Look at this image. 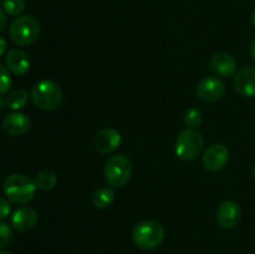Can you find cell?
Here are the masks:
<instances>
[{
    "label": "cell",
    "mask_w": 255,
    "mask_h": 254,
    "mask_svg": "<svg viewBox=\"0 0 255 254\" xmlns=\"http://www.w3.org/2000/svg\"><path fill=\"white\" fill-rule=\"evenodd\" d=\"M29 100V92L24 89H15L7 95L6 106L12 111H17L25 107Z\"/></svg>",
    "instance_id": "e0dca14e"
},
{
    "label": "cell",
    "mask_w": 255,
    "mask_h": 254,
    "mask_svg": "<svg viewBox=\"0 0 255 254\" xmlns=\"http://www.w3.org/2000/svg\"><path fill=\"white\" fill-rule=\"evenodd\" d=\"M115 192L109 187L96 189L91 196V203L97 209H106L114 203Z\"/></svg>",
    "instance_id": "2e32d148"
},
{
    "label": "cell",
    "mask_w": 255,
    "mask_h": 254,
    "mask_svg": "<svg viewBox=\"0 0 255 254\" xmlns=\"http://www.w3.org/2000/svg\"><path fill=\"white\" fill-rule=\"evenodd\" d=\"M209 66L214 75L218 77L232 76L237 71V61L231 54L224 51L216 52L211 57Z\"/></svg>",
    "instance_id": "4fadbf2b"
},
{
    "label": "cell",
    "mask_w": 255,
    "mask_h": 254,
    "mask_svg": "<svg viewBox=\"0 0 255 254\" xmlns=\"http://www.w3.org/2000/svg\"><path fill=\"white\" fill-rule=\"evenodd\" d=\"M184 125L187 126V128H198L202 125L203 121V116H202V112L197 109H189L188 111H186L183 117Z\"/></svg>",
    "instance_id": "d6986e66"
},
{
    "label": "cell",
    "mask_w": 255,
    "mask_h": 254,
    "mask_svg": "<svg viewBox=\"0 0 255 254\" xmlns=\"http://www.w3.org/2000/svg\"><path fill=\"white\" fill-rule=\"evenodd\" d=\"M11 87V76L9 74V70L4 67V65L0 64V95L6 94Z\"/></svg>",
    "instance_id": "44dd1931"
},
{
    "label": "cell",
    "mask_w": 255,
    "mask_h": 254,
    "mask_svg": "<svg viewBox=\"0 0 255 254\" xmlns=\"http://www.w3.org/2000/svg\"><path fill=\"white\" fill-rule=\"evenodd\" d=\"M204 147V138L201 132L193 128H186L179 133L176 139L177 157L183 161H192L201 153Z\"/></svg>",
    "instance_id": "8992f818"
},
{
    "label": "cell",
    "mask_w": 255,
    "mask_h": 254,
    "mask_svg": "<svg viewBox=\"0 0 255 254\" xmlns=\"http://www.w3.org/2000/svg\"><path fill=\"white\" fill-rule=\"evenodd\" d=\"M0 254H11L9 252H5V251H0Z\"/></svg>",
    "instance_id": "f1b7e54d"
},
{
    "label": "cell",
    "mask_w": 255,
    "mask_h": 254,
    "mask_svg": "<svg viewBox=\"0 0 255 254\" xmlns=\"http://www.w3.org/2000/svg\"><path fill=\"white\" fill-rule=\"evenodd\" d=\"M253 178L255 179V166L253 167Z\"/></svg>",
    "instance_id": "f546056e"
},
{
    "label": "cell",
    "mask_w": 255,
    "mask_h": 254,
    "mask_svg": "<svg viewBox=\"0 0 255 254\" xmlns=\"http://www.w3.org/2000/svg\"><path fill=\"white\" fill-rule=\"evenodd\" d=\"M30 119L22 112H12L6 115L1 122L2 131L11 137H19L26 133L30 128Z\"/></svg>",
    "instance_id": "8fae6325"
},
{
    "label": "cell",
    "mask_w": 255,
    "mask_h": 254,
    "mask_svg": "<svg viewBox=\"0 0 255 254\" xmlns=\"http://www.w3.org/2000/svg\"><path fill=\"white\" fill-rule=\"evenodd\" d=\"M5 64L9 71L16 76H22L30 69V60L26 52L20 49H12L5 56Z\"/></svg>",
    "instance_id": "9a60e30c"
},
{
    "label": "cell",
    "mask_w": 255,
    "mask_h": 254,
    "mask_svg": "<svg viewBox=\"0 0 255 254\" xmlns=\"http://www.w3.org/2000/svg\"><path fill=\"white\" fill-rule=\"evenodd\" d=\"M133 172L131 159L125 154H115L107 159L105 164V181L110 187L126 186L129 182Z\"/></svg>",
    "instance_id": "277c9868"
},
{
    "label": "cell",
    "mask_w": 255,
    "mask_h": 254,
    "mask_svg": "<svg viewBox=\"0 0 255 254\" xmlns=\"http://www.w3.org/2000/svg\"><path fill=\"white\" fill-rule=\"evenodd\" d=\"M251 55H252V57L255 60V37L252 40V42H251Z\"/></svg>",
    "instance_id": "4316f807"
},
{
    "label": "cell",
    "mask_w": 255,
    "mask_h": 254,
    "mask_svg": "<svg viewBox=\"0 0 255 254\" xmlns=\"http://www.w3.org/2000/svg\"><path fill=\"white\" fill-rule=\"evenodd\" d=\"M30 97L37 109L54 111L61 105L64 94L59 84L51 80H42L34 85L30 92Z\"/></svg>",
    "instance_id": "6da1fadb"
},
{
    "label": "cell",
    "mask_w": 255,
    "mask_h": 254,
    "mask_svg": "<svg viewBox=\"0 0 255 254\" xmlns=\"http://www.w3.org/2000/svg\"><path fill=\"white\" fill-rule=\"evenodd\" d=\"M2 10L6 14L16 16L20 15L25 9V1L24 0H2Z\"/></svg>",
    "instance_id": "ffe728a7"
},
{
    "label": "cell",
    "mask_w": 255,
    "mask_h": 254,
    "mask_svg": "<svg viewBox=\"0 0 255 254\" xmlns=\"http://www.w3.org/2000/svg\"><path fill=\"white\" fill-rule=\"evenodd\" d=\"M6 25V14L2 9H0V31H2Z\"/></svg>",
    "instance_id": "cb8c5ba5"
},
{
    "label": "cell",
    "mask_w": 255,
    "mask_h": 254,
    "mask_svg": "<svg viewBox=\"0 0 255 254\" xmlns=\"http://www.w3.org/2000/svg\"><path fill=\"white\" fill-rule=\"evenodd\" d=\"M234 90L244 97H255V66L239 70L233 80Z\"/></svg>",
    "instance_id": "7c38bea8"
},
{
    "label": "cell",
    "mask_w": 255,
    "mask_h": 254,
    "mask_svg": "<svg viewBox=\"0 0 255 254\" xmlns=\"http://www.w3.org/2000/svg\"><path fill=\"white\" fill-rule=\"evenodd\" d=\"M11 206H10L9 199L0 197V221H4L10 216Z\"/></svg>",
    "instance_id": "603a6c76"
},
{
    "label": "cell",
    "mask_w": 255,
    "mask_h": 254,
    "mask_svg": "<svg viewBox=\"0 0 255 254\" xmlns=\"http://www.w3.org/2000/svg\"><path fill=\"white\" fill-rule=\"evenodd\" d=\"M251 24L252 26L255 27V10L253 12H252V16H251Z\"/></svg>",
    "instance_id": "83f0119b"
},
{
    "label": "cell",
    "mask_w": 255,
    "mask_h": 254,
    "mask_svg": "<svg viewBox=\"0 0 255 254\" xmlns=\"http://www.w3.org/2000/svg\"><path fill=\"white\" fill-rule=\"evenodd\" d=\"M217 223L224 229H232L241 222L242 208L236 201H226L218 207Z\"/></svg>",
    "instance_id": "9c48e42d"
},
{
    "label": "cell",
    "mask_w": 255,
    "mask_h": 254,
    "mask_svg": "<svg viewBox=\"0 0 255 254\" xmlns=\"http://www.w3.org/2000/svg\"><path fill=\"white\" fill-rule=\"evenodd\" d=\"M121 133L117 129L112 128V127H106V128H102L101 131L97 132L94 144L95 148L100 153L106 154L116 151L120 147V144H121Z\"/></svg>",
    "instance_id": "30bf717a"
},
{
    "label": "cell",
    "mask_w": 255,
    "mask_h": 254,
    "mask_svg": "<svg viewBox=\"0 0 255 254\" xmlns=\"http://www.w3.org/2000/svg\"><path fill=\"white\" fill-rule=\"evenodd\" d=\"M36 184L24 174H10L2 183V191L10 202L16 204L29 203L35 196Z\"/></svg>",
    "instance_id": "7a4b0ae2"
},
{
    "label": "cell",
    "mask_w": 255,
    "mask_h": 254,
    "mask_svg": "<svg viewBox=\"0 0 255 254\" xmlns=\"http://www.w3.org/2000/svg\"><path fill=\"white\" fill-rule=\"evenodd\" d=\"M37 219H39V216H37L36 211L34 208H31V207H20L11 214L10 222H11V226L16 231L26 232L36 226Z\"/></svg>",
    "instance_id": "5bb4252c"
},
{
    "label": "cell",
    "mask_w": 255,
    "mask_h": 254,
    "mask_svg": "<svg viewBox=\"0 0 255 254\" xmlns=\"http://www.w3.org/2000/svg\"><path fill=\"white\" fill-rule=\"evenodd\" d=\"M164 239V228L156 221H142L132 231V241L143 251H152L161 246Z\"/></svg>",
    "instance_id": "3957f363"
},
{
    "label": "cell",
    "mask_w": 255,
    "mask_h": 254,
    "mask_svg": "<svg viewBox=\"0 0 255 254\" xmlns=\"http://www.w3.org/2000/svg\"><path fill=\"white\" fill-rule=\"evenodd\" d=\"M10 39L20 46L30 45L37 40L40 35V24L34 16L22 15L11 22L9 29Z\"/></svg>",
    "instance_id": "5b68a950"
},
{
    "label": "cell",
    "mask_w": 255,
    "mask_h": 254,
    "mask_svg": "<svg viewBox=\"0 0 255 254\" xmlns=\"http://www.w3.org/2000/svg\"><path fill=\"white\" fill-rule=\"evenodd\" d=\"M5 47H6V41L4 40V37L0 36V57H1L2 54H4Z\"/></svg>",
    "instance_id": "d4e9b609"
},
{
    "label": "cell",
    "mask_w": 255,
    "mask_h": 254,
    "mask_svg": "<svg viewBox=\"0 0 255 254\" xmlns=\"http://www.w3.org/2000/svg\"><path fill=\"white\" fill-rule=\"evenodd\" d=\"M6 107V99L2 97V95H0V112Z\"/></svg>",
    "instance_id": "484cf974"
},
{
    "label": "cell",
    "mask_w": 255,
    "mask_h": 254,
    "mask_svg": "<svg viewBox=\"0 0 255 254\" xmlns=\"http://www.w3.org/2000/svg\"><path fill=\"white\" fill-rule=\"evenodd\" d=\"M57 183V176L52 171L44 169L35 176V184L41 191H50Z\"/></svg>",
    "instance_id": "ac0fdd59"
},
{
    "label": "cell",
    "mask_w": 255,
    "mask_h": 254,
    "mask_svg": "<svg viewBox=\"0 0 255 254\" xmlns=\"http://www.w3.org/2000/svg\"><path fill=\"white\" fill-rule=\"evenodd\" d=\"M197 96L206 102H216L226 94V85L219 77L206 76L197 84Z\"/></svg>",
    "instance_id": "52a82bcc"
},
{
    "label": "cell",
    "mask_w": 255,
    "mask_h": 254,
    "mask_svg": "<svg viewBox=\"0 0 255 254\" xmlns=\"http://www.w3.org/2000/svg\"><path fill=\"white\" fill-rule=\"evenodd\" d=\"M12 239V229L5 222L0 221V248H4L11 242Z\"/></svg>",
    "instance_id": "7402d4cb"
},
{
    "label": "cell",
    "mask_w": 255,
    "mask_h": 254,
    "mask_svg": "<svg viewBox=\"0 0 255 254\" xmlns=\"http://www.w3.org/2000/svg\"><path fill=\"white\" fill-rule=\"evenodd\" d=\"M229 161V151L223 143H214L206 149L203 154L204 168L211 172H218L227 166Z\"/></svg>",
    "instance_id": "ba28073f"
}]
</instances>
